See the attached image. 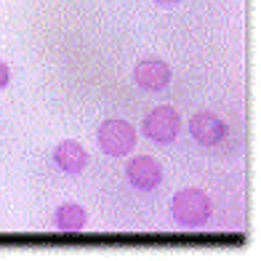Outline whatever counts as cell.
I'll list each match as a JSON object with an SVG mask.
<instances>
[{"mask_svg": "<svg viewBox=\"0 0 261 261\" xmlns=\"http://www.w3.org/2000/svg\"><path fill=\"white\" fill-rule=\"evenodd\" d=\"M56 227L59 232H67V234H75L88 224V211L77 205V203H62L56 208Z\"/></svg>", "mask_w": 261, "mask_h": 261, "instance_id": "obj_8", "label": "cell"}, {"mask_svg": "<svg viewBox=\"0 0 261 261\" xmlns=\"http://www.w3.org/2000/svg\"><path fill=\"white\" fill-rule=\"evenodd\" d=\"M54 163H56V168H62L64 173H83L86 171V165H88V152L86 147L80 144V141L75 139H64V141H59L56 149H54Z\"/></svg>", "mask_w": 261, "mask_h": 261, "instance_id": "obj_7", "label": "cell"}, {"mask_svg": "<svg viewBox=\"0 0 261 261\" xmlns=\"http://www.w3.org/2000/svg\"><path fill=\"white\" fill-rule=\"evenodd\" d=\"M96 141L104 155L110 158H125L136 149V128L128 120L120 117H112V120H104L96 130Z\"/></svg>", "mask_w": 261, "mask_h": 261, "instance_id": "obj_2", "label": "cell"}, {"mask_svg": "<svg viewBox=\"0 0 261 261\" xmlns=\"http://www.w3.org/2000/svg\"><path fill=\"white\" fill-rule=\"evenodd\" d=\"M155 3H160V6H176V3H181V0H155Z\"/></svg>", "mask_w": 261, "mask_h": 261, "instance_id": "obj_10", "label": "cell"}, {"mask_svg": "<svg viewBox=\"0 0 261 261\" xmlns=\"http://www.w3.org/2000/svg\"><path fill=\"white\" fill-rule=\"evenodd\" d=\"M171 67L163 62V59H155V56H149V59H141V62L134 67V83L139 88H144V91H152V93H158V91H165L171 86Z\"/></svg>", "mask_w": 261, "mask_h": 261, "instance_id": "obj_6", "label": "cell"}, {"mask_svg": "<svg viewBox=\"0 0 261 261\" xmlns=\"http://www.w3.org/2000/svg\"><path fill=\"white\" fill-rule=\"evenodd\" d=\"M171 213H173V221L184 229H200L211 221V213H213V203H211V195L205 189H197V187H187L179 189L171 200Z\"/></svg>", "mask_w": 261, "mask_h": 261, "instance_id": "obj_1", "label": "cell"}, {"mask_svg": "<svg viewBox=\"0 0 261 261\" xmlns=\"http://www.w3.org/2000/svg\"><path fill=\"white\" fill-rule=\"evenodd\" d=\"M125 179L139 192H155L163 184V165L149 155H139L125 165Z\"/></svg>", "mask_w": 261, "mask_h": 261, "instance_id": "obj_4", "label": "cell"}, {"mask_svg": "<svg viewBox=\"0 0 261 261\" xmlns=\"http://www.w3.org/2000/svg\"><path fill=\"white\" fill-rule=\"evenodd\" d=\"M227 130H229L227 123L211 110H203V112L189 117V136L203 147H216L219 141L227 139Z\"/></svg>", "mask_w": 261, "mask_h": 261, "instance_id": "obj_5", "label": "cell"}, {"mask_svg": "<svg viewBox=\"0 0 261 261\" xmlns=\"http://www.w3.org/2000/svg\"><path fill=\"white\" fill-rule=\"evenodd\" d=\"M179 130H181V115L168 104L149 110L144 115V123H141V134L155 144H173L179 139Z\"/></svg>", "mask_w": 261, "mask_h": 261, "instance_id": "obj_3", "label": "cell"}, {"mask_svg": "<svg viewBox=\"0 0 261 261\" xmlns=\"http://www.w3.org/2000/svg\"><path fill=\"white\" fill-rule=\"evenodd\" d=\"M8 83H11V69H8L6 62H0V91H3Z\"/></svg>", "mask_w": 261, "mask_h": 261, "instance_id": "obj_9", "label": "cell"}]
</instances>
